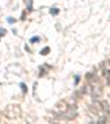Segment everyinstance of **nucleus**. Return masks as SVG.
<instances>
[{"label": "nucleus", "instance_id": "obj_7", "mask_svg": "<svg viewBox=\"0 0 110 124\" xmlns=\"http://www.w3.org/2000/svg\"><path fill=\"white\" fill-rule=\"evenodd\" d=\"M51 13L52 15H56V13H58V9H51Z\"/></svg>", "mask_w": 110, "mask_h": 124}, {"label": "nucleus", "instance_id": "obj_9", "mask_svg": "<svg viewBox=\"0 0 110 124\" xmlns=\"http://www.w3.org/2000/svg\"><path fill=\"white\" fill-rule=\"evenodd\" d=\"M8 22L13 23V22H14V19H12V18H8Z\"/></svg>", "mask_w": 110, "mask_h": 124}, {"label": "nucleus", "instance_id": "obj_1", "mask_svg": "<svg viewBox=\"0 0 110 124\" xmlns=\"http://www.w3.org/2000/svg\"><path fill=\"white\" fill-rule=\"evenodd\" d=\"M5 113H6V115H8L9 113H11L10 115L8 116V117H9V119H13V115H12V114H14L15 117H18V116L20 115L21 111H20V108H19L18 105H9L7 108H6Z\"/></svg>", "mask_w": 110, "mask_h": 124}, {"label": "nucleus", "instance_id": "obj_8", "mask_svg": "<svg viewBox=\"0 0 110 124\" xmlns=\"http://www.w3.org/2000/svg\"><path fill=\"white\" fill-rule=\"evenodd\" d=\"M21 88H22V90H23V92H26V85L23 84V83H21Z\"/></svg>", "mask_w": 110, "mask_h": 124}, {"label": "nucleus", "instance_id": "obj_5", "mask_svg": "<svg viewBox=\"0 0 110 124\" xmlns=\"http://www.w3.org/2000/svg\"><path fill=\"white\" fill-rule=\"evenodd\" d=\"M49 51H50V48H45V49H43L41 51V54L42 55H46V54L49 53Z\"/></svg>", "mask_w": 110, "mask_h": 124}, {"label": "nucleus", "instance_id": "obj_2", "mask_svg": "<svg viewBox=\"0 0 110 124\" xmlns=\"http://www.w3.org/2000/svg\"><path fill=\"white\" fill-rule=\"evenodd\" d=\"M101 103H98V102H94V103L90 105V111L94 112L95 114L99 113L101 110H103V105H100Z\"/></svg>", "mask_w": 110, "mask_h": 124}, {"label": "nucleus", "instance_id": "obj_6", "mask_svg": "<svg viewBox=\"0 0 110 124\" xmlns=\"http://www.w3.org/2000/svg\"><path fill=\"white\" fill-rule=\"evenodd\" d=\"M30 41L31 42H38V41H40V38H39V37H33V38H31Z\"/></svg>", "mask_w": 110, "mask_h": 124}, {"label": "nucleus", "instance_id": "obj_10", "mask_svg": "<svg viewBox=\"0 0 110 124\" xmlns=\"http://www.w3.org/2000/svg\"><path fill=\"white\" fill-rule=\"evenodd\" d=\"M75 79H76V80H75V84H77V83H78V80H79L80 78H79V77H78V75H77V77H76V78H75Z\"/></svg>", "mask_w": 110, "mask_h": 124}, {"label": "nucleus", "instance_id": "obj_4", "mask_svg": "<svg viewBox=\"0 0 110 124\" xmlns=\"http://www.w3.org/2000/svg\"><path fill=\"white\" fill-rule=\"evenodd\" d=\"M101 104H103V110H104V111H107L108 112V108H109V106H108L107 102H103Z\"/></svg>", "mask_w": 110, "mask_h": 124}, {"label": "nucleus", "instance_id": "obj_3", "mask_svg": "<svg viewBox=\"0 0 110 124\" xmlns=\"http://www.w3.org/2000/svg\"><path fill=\"white\" fill-rule=\"evenodd\" d=\"M101 93H103L101 88H99V86H95V88H92L91 95L94 96V98H98V96H100L101 95Z\"/></svg>", "mask_w": 110, "mask_h": 124}, {"label": "nucleus", "instance_id": "obj_11", "mask_svg": "<svg viewBox=\"0 0 110 124\" xmlns=\"http://www.w3.org/2000/svg\"><path fill=\"white\" fill-rule=\"evenodd\" d=\"M0 117H1V113H0Z\"/></svg>", "mask_w": 110, "mask_h": 124}]
</instances>
